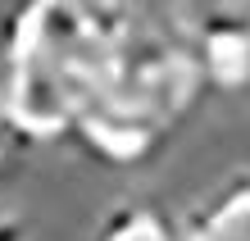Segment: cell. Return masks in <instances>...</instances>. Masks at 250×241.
<instances>
[{
	"instance_id": "cell-4",
	"label": "cell",
	"mask_w": 250,
	"mask_h": 241,
	"mask_svg": "<svg viewBox=\"0 0 250 241\" xmlns=\"http://www.w3.org/2000/svg\"><path fill=\"white\" fill-rule=\"evenodd\" d=\"M187 241H250V169L228 173L187 214Z\"/></svg>"
},
{
	"instance_id": "cell-1",
	"label": "cell",
	"mask_w": 250,
	"mask_h": 241,
	"mask_svg": "<svg viewBox=\"0 0 250 241\" xmlns=\"http://www.w3.org/2000/svg\"><path fill=\"white\" fill-rule=\"evenodd\" d=\"M141 23L105 0H37L5 19L0 37V118L14 141H73Z\"/></svg>"
},
{
	"instance_id": "cell-7",
	"label": "cell",
	"mask_w": 250,
	"mask_h": 241,
	"mask_svg": "<svg viewBox=\"0 0 250 241\" xmlns=\"http://www.w3.org/2000/svg\"><path fill=\"white\" fill-rule=\"evenodd\" d=\"M9 137L14 132L5 128V118H0V169H5V159H9Z\"/></svg>"
},
{
	"instance_id": "cell-3",
	"label": "cell",
	"mask_w": 250,
	"mask_h": 241,
	"mask_svg": "<svg viewBox=\"0 0 250 241\" xmlns=\"http://www.w3.org/2000/svg\"><path fill=\"white\" fill-rule=\"evenodd\" d=\"M182 32L191 41V55H196L209 91H246L250 87V14L205 9Z\"/></svg>"
},
{
	"instance_id": "cell-2",
	"label": "cell",
	"mask_w": 250,
	"mask_h": 241,
	"mask_svg": "<svg viewBox=\"0 0 250 241\" xmlns=\"http://www.w3.org/2000/svg\"><path fill=\"white\" fill-rule=\"evenodd\" d=\"M205 91L209 82L191 55L187 32L141 27L73 128V146L105 169H141L178 137Z\"/></svg>"
},
{
	"instance_id": "cell-5",
	"label": "cell",
	"mask_w": 250,
	"mask_h": 241,
	"mask_svg": "<svg viewBox=\"0 0 250 241\" xmlns=\"http://www.w3.org/2000/svg\"><path fill=\"white\" fill-rule=\"evenodd\" d=\"M91 241H187V219H178L159 200H119L96 223Z\"/></svg>"
},
{
	"instance_id": "cell-6",
	"label": "cell",
	"mask_w": 250,
	"mask_h": 241,
	"mask_svg": "<svg viewBox=\"0 0 250 241\" xmlns=\"http://www.w3.org/2000/svg\"><path fill=\"white\" fill-rule=\"evenodd\" d=\"M0 241H27V219L23 214H0Z\"/></svg>"
}]
</instances>
